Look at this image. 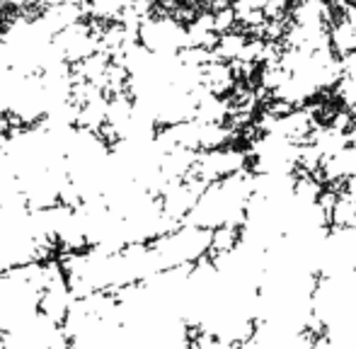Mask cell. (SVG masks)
<instances>
[{
	"mask_svg": "<svg viewBox=\"0 0 356 349\" xmlns=\"http://www.w3.org/2000/svg\"><path fill=\"white\" fill-rule=\"evenodd\" d=\"M254 192V172L243 170L228 177L213 179L192 209V226L220 231V228H243L250 199Z\"/></svg>",
	"mask_w": 356,
	"mask_h": 349,
	"instance_id": "1",
	"label": "cell"
}]
</instances>
